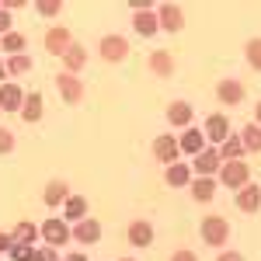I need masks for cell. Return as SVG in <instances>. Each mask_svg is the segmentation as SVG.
Here are the masks:
<instances>
[{
  "instance_id": "cell-7",
  "label": "cell",
  "mask_w": 261,
  "mask_h": 261,
  "mask_svg": "<svg viewBox=\"0 0 261 261\" xmlns=\"http://www.w3.org/2000/svg\"><path fill=\"white\" fill-rule=\"evenodd\" d=\"M157 18H161L164 32H181V24H185V14H181V7H174V4H164Z\"/></svg>"
},
{
  "instance_id": "cell-12",
  "label": "cell",
  "mask_w": 261,
  "mask_h": 261,
  "mask_svg": "<svg viewBox=\"0 0 261 261\" xmlns=\"http://www.w3.org/2000/svg\"><path fill=\"white\" fill-rule=\"evenodd\" d=\"M237 205H241L244 213H254V209L261 205V188L258 185H244L241 195H237Z\"/></svg>"
},
{
  "instance_id": "cell-2",
  "label": "cell",
  "mask_w": 261,
  "mask_h": 261,
  "mask_svg": "<svg viewBox=\"0 0 261 261\" xmlns=\"http://www.w3.org/2000/svg\"><path fill=\"white\" fill-rule=\"evenodd\" d=\"M129 56V42L122 39V35H105L101 39V60H108V63H119Z\"/></svg>"
},
{
  "instance_id": "cell-5",
  "label": "cell",
  "mask_w": 261,
  "mask_h": 261,
  "mask_svg": "<svg viewBox=\"0 0 261 261\" xmlns=\"http://www.w3.org/2000/svg\"><path fill=\"white\" fill-rule=\"evenodd\" d=\"M42 233H45V241L53 244H66V237H73V230L66 226V220H45L42 223Z\"/></svg>"
},
{
  "instance_id": "cell-21",
  "label": "cell",
  "mask_w": 261,
  "mask_h": 261,
  "mask_svg": "<svg viewBox=\"0 0 261 261\" xmlns=\"http://www.w3.org/2000/svg\"><path fill=\"white\" fill-rule=\"evenodd\" d=\"M213 192H216V181H213V178H195V181H192V195H195L199 202H209V199H213Z\"/></svg>"
},
{
  "instance_id": "cell-16",
  "label": "cell",
  "mask_w": 261,
  "mask_h": 261,
  "mask_svg": "<svg viewBox=\"0 0 261 261\" xmlns=\"http://www.w3.org/2000/svg\"><path fill=\"white\" fill-rule=\"evenodd\" d=\"M216 94H220V101H226V105H237V101H244V87L237 81H223Z\"/></svg>"
},
{
  "instance_id": "cell-28",
  "label": "cell",
  "mask_w": 261,
  "mask_h": 261,
  "mask_svg": "<svg viewBox=\"0 0 261 261\" xmlns=\"http://www.w3.org/2000/svg\"><path fill=\"white\" fill-rule=\"evenodd\" d=\"M87 213V202L84 199H66V220H81Z\"/></svg>"
},
{
  "instance_id": "cell-36",
  "label": "cell",
  "mask_w": 261,
  "mask_h": 261,
  "mask_svg": "<svg viewBox=\"0 0 261 261\" xmlns=\"http://www.w3.org/2000/svg\"><path fill=\"white\" fill-rule=\"evenodd\" d=\"M171 261H195V254H192V251H178Z\"/></svg>"
},
{
  "instance_id": "cell-41",
  "label": "cell",
  "mask_w": 261,
  "mask_h": 261,
  "mask_svg": "<svg viewBox=\"0 0 261 261\" xmlns=\"http://www.w3.org/2000/svg\"><path fill=\"white\" fill-rule=\"evenodd\" d=\"M254 115H258V125H261V101H258V112H254Z\"/></svg>"
},
{
  "instance_id": "cell-37",
  "label": "cell",
  "mask_w": 261,
  "mask_h": 261,
  "mask_svg": "<svg viewBox=\"0 0 261 261\" xmlns=\"http://www.w3.org/2000/svg\"><path fill=\"white\" fill-rule=\"evenodd\" d=\"M7 28H11V14H7V11H0V32H7Z\"/></svg>"
},
{
  "instance_id": "cell-22",
  "label": "cell",
  "mask_w": 261,
  "mask_h": 261,
  "mask_svg": "<svg viewBox=\"0 0 261 261\" xmlns=\"http://www.w3.org/2000/svg\"><path fill=\"white\" fill-rule=\"evenodd\" d=\"M39 115H42V98L39 94H28V98H24V108H21V119L24 122H39Z\"/></svg>"
},
{
  "instance_id": "cell-29",
  "label": "cell",
  "mask_w": 261,
  "mask_h": 261,
  "mask_svg": "<svg viewBox=\"0 0 261 261\" xmlns=\"http://www.w3.org/2000/svg\"><path fill=\"white\" fill-rule=\"evenodd\" d=\"M4 49H7V53H14V56H21V49H24V39H21L18 32H7V35H4Z\"/></svg>"
},
{
  "instance_id": "cell-4",
  "label": "cell",
  "mask_w": 261,
  "mask_h": 261,
  "mask_svg": "<svg viewBox=\"0 0 261 261\" xmlns=\"http://www.w3.org/2000/svg\"><path fill=\"white\" fill-rule=\"evenodd\" d=\"M70 45H73V39H70V32H66V28H53V32L45 35V49H49L53 56H66V53H70Z\"/></svg>"
},
{
  "instance_id": "cell-19",
  "label": "cell",
  "mask_w": 261,
  "mask_h": 261,
  "mask_svg": "<svg viewBox=\"0 0 261 261\" xmlns=\"http://www.w3.org/2000/svg\"><path fill=\"white\" fill-rule=\"evenodd\" d=\"M226 129H230V122L223 119V115H213L209 125H205V133H209V140H213V143H226Z\"/></svg>"
},
{
  "instance_id": "cell-25",
  "label": "cell",
  "mask_w": 261,
  "mask_h": 261,
  "mask_svg": "<svg viewBox=\"0 0 261 261\" xmlns=\"http://www.w3.org/2000/svg\"><path fill=\"white\" fill-rule=\"evenodd\" d=\"M181 150H185V153H195V157H199V153H202V133L188 129V133L181 136Z\"/></svg>"
},
{
  "instance_id": "cell-13",
  "label": "cell",
  "mask_w": 261,
  "mask_h": 261,
  "mask_svg": "<svg viewBox=\"0 0 261 261\" xmlns=\"http://www.w3.org/2000/svg\"><path fill=\"white\" fill-rule=\"evenodd\" d=\"M129 241L136 244V247H146V244L153 241V226L146 220H136L133 226H129Z\"/></svg>"
},
{
  "instance_id": "cell-39",
  "label": "cell",
  "mask_w": 261,
  "mask_h": 261,
  "mask_svg": "<svg viewBox=\"0 0 261 261\" xmlns=\"http://www.w3.org/2000/svg\"><path fill=\"white\" fill-rule=\"evenodd\" d=\"M216 261H244V258H241V254H237V251H230V254H220V258H216Z\"/></svg>"
},
{
  "instance_id": "cell-31",
  "label": "cell",
  "mask_w": 261,
  "mask_h": 261,
  "mask_svg": "<svg viewBox=\"0 0 261 261\" xmlns=\"http://www.w3.org/2000/svg\"><path fill=\"white\" fill-rule=\"evenodd\" d=\"M11 254H14V261H32L35 258V251L24 247V244H11Z\"/></svg>"
},
{
  "instance_id": "cell-11",
  "label": "cell",
  "mask_w": 261,
  "mask_h": 261,
  "mask_svg": "<svg viewBox=\"0 0 261 261\" xmlns=\"http://www.w3.org/2000/svg\"><path fill=\"white\" fill-rule=\"evenodd\" d=\"M178 146H181V143L174 140V136H157V146H153V153H157V161L171 164L174 157H178Z\"/></svg>"
},
{
  "instance_id": "cell-14",
  "label": "cell",
  "mask_w": 261,
  "mask_h": 261,
  "mask_svg": "<svg viewBox=\"0 0 261 261\" xmlns=\"http://www.w3.org/2000/svg\"><path fill=\"white\" fill-rule=\"evenodd\" d=\"M216 167H220V153L216 150H202L199 157H195V171H199L202 178H209Z\"/></svg>"
},
{
  "instance_id": "cell-27",
  "label": "cell",
  "mask_w": 261,
  "mask_h": 261,
  "mask_svg": "<svg viewBox=\"0 0 261 261\" xmlns=\"http://www.w3.org/2000/svg\"><path fill=\"white\" fill-rule=\"evenodd\" d=\"M11 241H14V244H24V247H28V244L35 241V226H32V223H21L18 230L11 233Z\"/></svg>"
},
{
  "instance_id": "cell-24",
  "label": "cell",
  "mask_w": 261,
  "mask_h": 261,
  "mask_svg": "<svg viewBox=\"0 0 261 261\" xmlns=\"http://www.w3.org/2000/svg\"><path fill=\"white\" fill-rule=\"evenodd\" d=\"M241 153H244V143H241V136L226 140V143H223V150H220V157H223L226 164H230V161H241Z\"/></svg>"
},
{
  "instance_id": "cell-35",
  "label": "cell",
  "mask_w": 261,
  "mask_h": 261,
  "mask_svg": "<svg viewBox=\"0 0 261 261\" xmlns=\"http://www.w3.org/2000/svg\"><path fill=\"white\" fill-rule=\"evenodd\" d=\"M32 261H56V254H53V247H42V251H35Z\"/></svg>"
},
{
  "instance_id": "cell-1",
  "label": "cell",
  "mask_w": 261,
  "mask_h": 261,
  "mask_svg": "<svg viewBox=\"0 0 261 261\" xmlns=\"http://www.w3.org/2000/svg\"><path fill=\"white\" fill-rule=\"evenodd\" d=\"M226 237H230V226H226L223 216H209V220L202 223V241L205 244L220 247V244H226Z\"/></svg>"
},
{
  "instance_id": "cell-17",
  "label": "cell",
  "mask_w": 261,
  "mask_h": 261,
  "mask_svg": "<svg viewBox=\"0 0 261 261\" xmlns=\"http://www.w3.org/2000/svg\"><path fill=\"white\" fill-rule=\"evenodd\" d=\"M150 70H153L157 77H171V73H174L171 53H153V56H150Z\"/></svg>"
},
{
  "instance_id": "cell-8",
  "label": "cell",
  "mask_w": 261,
  "mask_h": 261,
  "mask_svg": "<svg viewBox=\"0 0 261 261\" xmlns=\"http://www.w3.org/2000/svg\"><path fill=\"white\" fill-rule=\"evenodd\" d=\"M60 94H63V101H70V105H73V101H81V94H84V87H81V81H77V77H73V73H60Z\"/></svg>"
},
{
  "instance_id": "cell-6",
  "label": "cell",
  "mask_w": 261,
  "mask_h": 261,
  "mask_svg": "<svg viewBox=\"0 0 261 261\" xmlns=\"http://www.w3.org/2000/svg\"><path fill=\"white\" fill-rule=\"evenodd\" d=\"M24 91L21 87H14V84H7V87H0V108L4 112H18V108H24Z\"/></svg>"
},
{
  "instance_id": "cell-26",
  "label": "cell",
  "mask_w": 261,
  "mask_h": 261,
  "mask_svg": "<svg viewBox=\"0 0 261 261\" xmlns=\"http://www.w3.org/2000/svg\"><path fill=\"white\" fill-rule=\"evenodd\" d=\"M63 60H66V70L73 73V70H81V66H84V60H87V53H84L81 45H70V53H66Z\"/></svg>"
},
{
  "instance_id": "cell-38",
  "label": "cell",
  "mask_w": 261,
  "mask_h": 261,
  "mask_svg": "<svg viewBox=\"0 0 261 261\" xmlns=\"http://www.w3.org/2000/svg\"><path fill=\"white\" fill-rule=\"evenodd\" d=\"M11 244H14V241H11V233H0V251H11Z\"/></svg>"
},
{
  "instance_id": "cell-15",
  "label": "cell",
  "mask_w": 261,
  "mask_h": 261,
  "mask_svg": "<svg viewBox=\"0 0 261 261\" xmlns=\"http://www.w3.org/2000/svg\"><path fill=\"white\" fill-rule=\"evenodd\" d=\"M73 237H77L81 244H94V241L101 237V226H98V220H84L81 226L73 230Z\"/></svg>"
},
{
  "instance_id": "cell-20",
  "label": "cell",
  "mask_w": 261,
  "mask_h": 261,
  "mask_svg": "<svg viewBox=\"0 0 261 261\" xmlns=\"http://www.w3.org/2000/svg\"><path fill=\"white\" fill-rule=\"evenodd\" d=\"M70 199V188H66V181H53L49 188H45V205H60V202Z\"/></svg>"
},
{
  "instance_id": "cell-33",
  "label": "cell",
  "mask_w": 261,
  "mask_h": 261,
  "mask_svg": "<svg viewBox=\"0 0 261 261\" xmlns=\"http://www.w3.org/2000/svg\"><path fill=\"white\" fill-rule=\"evenodd\" d=\"M39 14H45V18L60 14V0H42V4H39Z\"/></svg>"
},
{
  "instance_id": "cell-32",
  "label": "cell",
  "mask_w": 261,
  "mask_h": 261,
  "mask_svg": "<svg viewBox=\"0 0 261 261\" xmlns=\"http://www.w3.org/2000/svg\"><path fill=\"white\" fill-rule=\"evenodd\" d=\"M7 66H11L14 73H24V70H32V60L21 53V56H14V60H7Z\"/></svg>"
},
{
  "instance_id": "cell-18",
  "label": "cell",
  "mask_w": 261,
  "mask_h": 261,
  "mask_svg": "<svg viewBox=\"0 0 261 261\" xmlns=\"http://www.w3.org/2000/svg\"><path fill=\"white\" fill-rule=\"evenodd\" d=\"M167 185H174V188L192 185V167H185V164H171V167H167Z\"/></svg>"
},
{
  "instance_id": "cell-40",
  "label": "cell",
  "mask_w": 261,
  "mask_h": 261,
  "mask_svg": "<svg viewBox=\"0 0 261 261\" xmlns=\"http://www.w3.org/2000/svg\"><path fill=\"white\" fill-rule=\"evenodd\" d=\"M66 261H87V258H84V254H70Z\"/></svg>"
},
{
  "instance_id": "cell-30",
  "label": "cell",
  "mask_w": 261,
  "mask_h": 261,
  "mask_svg": "<svg viewBox=\"0 0 261 261\" xmlns=\"http://www.w3.org/2000/svg\"><path fill=\"white\" fill-rule=\"evenodd\" d=\"M247 63H251L254 70H261V39L247 42Z\"/></svg>"
},
{
  "instance_id": "cell-34",
  "label": "cell",
  "mask_w": 261,
  "mask_h": 261,
  "mask_svg": "<svg viewBox=\"0 0 261 261\" xmlns=\"http://www.w3.org/2000/svg\"><path fill=\"white\" fill-rule=\"evenodd\" d=\"M11 150H14V136L7 129H0V153H11Z\"/></svg>"
},
{
  "instance_id": "cell-23",
  "label": "cell",
  "mask_w": 261,
  "mask_h": 261,
  "mask_svg": "<svg viewBox=\"0 0 261 261\" xmlns=\"http://www.w3.org/2000/svg\"><path fill=\"white\" fill-rule=\"evenodd\" d=\"M241 143H244V150L261 153V125H247V129L241 133Z\"/></svg>"
},
{
  "instance_id": "cell-3",
  "label": "cell",
  "mask_w": 261,
  "mask_h": 261,
  "mask_svg": "<svg viewBox=\"0 0 261 261\" xmlns=\"http://www.w3.org/2000/svg\"><path fill=\"white\" fill-rule=\"evenodd\" d=\"M247 174H251V171H247V164L230 161V164L220 171V181L226 185V188H244V185H247Z\"/></svg>"
},
{
  "instance_id": "cell-42",
  "label": "cell",
  "mask_w": 261,
  "mask_h": 261,
  "mask_svg": "<svg viewBox=\"0 0 261 261\" xmlns=\"http://www.w3.org/2000/svg\"><path fill=\"white\" fill-rule=\"evenodd\" d=\"M0 81H4V60H0Z\"/></svg>"
},
{
  "instance_id": "cell-9",
  "label": "cell",
  "mask_w": 261,
  "mask_h": 261,
  "mask_svg": "<svg viewBox=\"0 0 261 261\" xmlns=\"http://www.w3.org/2000/svg\"><path fill=\"white\" fill-rule=\"evenodd\" d=\"M167 122L171 125H188L192 122V105L188 101H171L167 105Z\"/></svg>"
},
{
  "instance_id": "cell-10",
  "label": "cell",
  "mask_w": 261,
  "mask_h": 261,
  "mask_svg": "<svg viewBox=\"0 0 261 261\" xmlns=\"http://www.w3.org/2000/svg\"><path fill=\"white\" fill-rule=\"evenodd\" d=\"M133 24H136V32H140V35H157V28H161V18H157L153 11H136Z\"/></svg>"
}]
</instances>
